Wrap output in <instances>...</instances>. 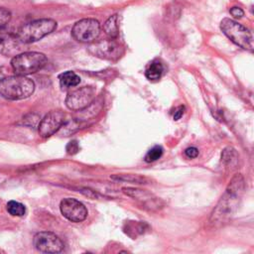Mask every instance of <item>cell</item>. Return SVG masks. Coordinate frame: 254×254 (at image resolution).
Listing matches in <instances>:
<instances>
[{
	"instance_id": "cell-1",
	"label": "cell",
	"mask_w": 254,
	"mask_h": 254,
	"mask_svg": "<svg viewBox=\"0 0 254 254\" xmlns=\"http://www.w3.org/2000/svg\"><path fill=\"white\" fill-rule=\"evenodd\" d=\"M244 188L243 177L239 174L235 175L210 215L209 220L212 224L224 223L234 214L243 194Z\"/></svg>"
},
{
	"instance_id": "cell-2",
	"label": "cell",
	"mask_w": 254,
	"mask_h": 254,
	"mask_svg": "<svg viewBox=\"0 0 254 254\" xmlns=\"http://www.w3.org/2000/svg\"><path fill=\"white\" fill-rule=\"evenodd\" d=\"M35 90V83L25 75H7L0 80V94L8 100H21Z\"/></svg>"
},
{
	"instance_id": "cell-3",
	"label": "cell",
	"mask_w": 254,
	"mask_h": 254,
	"mask_svg": "<svg viewBox=\"0 0 254 254\" xmlns=\"http://www.w3.org/2000/svg\"><path fill=\"white\" fill-rule=\"evenodd\" d=\"M57 28V22L53 19H38L29 22L19 28L15 34L23 44H30L41 40L51 34Z\"/></svg>"
},
{
	"instance_id": "cell-4",
	"label": "cell",
	"mask_w": 254,
	"mask_h": 254,
	"mask_svg": "<svg viewBox=\"0 0 254 254\" xmlns=\"http://www.w3.org/2000/svg\"><path fill=\"white\" fill-rule=\"evenodd\" d=\"M48 60L47 57L38 52H25L16 55L11 61V66L15 74L28 75L42 69Z\"/></svg>"
},
{
	"instance_id": "cell-5",
	"label": "cell",
	"mask_w": 254,
	"mask_h": 254,
	"mask_svg": "<svg viewBox=\"0 0 254 254\" xmlns=\"http://www.w3.org/2000/svg\"><path fill=\"white\" fill-rule=\"evenodd\" d=\"M220 29L234 44L244 50L253 51V36L247 28L231 19L224 18L220 22Z\"/></svg>"
},
{
	"instance_id": "cell-6",
	"label": "cell",
	"mask_w": 254,
	"mask_h": 254,
	"mask_svg": "<svg viewBox=\"0 0 254 254\" xmlns=\"http://www.w3.org/2000/svg\"><path fill=\"white\" fill-rule=\"evenodd\" d=\"M100 33V24L97 20L86 18L77 21L71 30V36L79 43H93Z\"/></svg>"
},
{
	"instance_id": "cell-7",
	"label": "cell",
	"mask_w": 254,
	"mask_h": 254,
	"mask_svg": "<svg viewBox=\"0 0 254 254\" xmlns=\"http://www.w3.org/2000/svg\"><path fill=\"white\" fill-rule=\"evenodd\" d=\"M95 97L92 86H82L69 92L65 98V105L72 111H81L88 107Z\"/></svg>"
},
{
	"instance_id": "cell-8",
	"label": "cell",
	"mask_w": 254,
	"mask_h": 254,
	"mask_svg": "<svg viewBox=\"0 0 254 254\" xmlns=\"http://www.w3.org/2000/svg\"><path fill=\"white\" fill-rule=\"evenodd\" d=\"M88 51L92 55L106 60H117L123 54V48L121 45L115 42V39L102 40L97 43H92L89 46Z\"/></svg>"
},
{
	"instance_id": "cell-9",
	"label": "cell",
	"mask_w": 254,
	"mask_h": 254,
	"mask_svg": "<svg viewBox=\"0 0 254 254\" xmlns=\"http://www.w3.org/2000/svg\"><path fill=\"white\" fill-rule=\"evenodd\" d=\"M35 248L43 253H59L64 248L62 239L53 232L42 231L34 236Z\"/></svg>"
},
{
	"instance_id": "cell-10",
	"label": "cell",
	"mask_w": 254,
	"mask_h": 254,
	"mask_svg": "<svg viewBox=\"0 0 254 254\" xmlns=\"http://www.w3.org/2000/svg\"><path fill=\"white\" fill-rule=\"evenodd\" d=\"M60 209L62 214L71 222L83 221L88 214L85 205L72 197L64 198L61 201Z\"/></svg>"
},
{
	"instance_id": "cell-11",
	"label": "cell",
	"mask_w": 254,
	"mask_h": 254,
	"mask_svg": "<svg viewBox=\"0 0 254 254\" xmlns=\"http://www.w3.org/2000/svg\"><path fill=\"white\" fill-rule=\"evenodd\" d=\"M64 113L60 110L50 111L39 124V133L43 138L54 135L64 124Z\"/></svg>"
},
{
	"instance_id": "cell-12",
	"label": "cell",
	"mask_w": 254,
	"mask_h": 254,
	"mask_svg": "<svg viewBox=\"0 0 254 254\" xmlns=\"http://www.w3.org/2000/svg\"><path fill=\"white\" fill-rule=\"evenodd\" d=\"M123 192L130 197H133L140 201L145 207L153 209L154 207L159 208L160 206V199L154 196L152 193L148 192L145 190L135 189V188H123Z\"/></svg>"
},
{
	"instance_id": "cell-13",
	"label": "cell",
	"mask_w": 254,
	"mask_h": 254,
	"mask_svg": "<svg viewBox=\"0 0 254 254\" xmlns=\"http://www.w3.org/2000/svg\"><path fill=\"white\" fill-rule=\"evenodd\" d=\"M21 42L17 38L16 35L12 34H0V53L5 56L10 55H18L17 52L19 50V44Z\"/></svg>"
},
{
	"instance_id": "cell-14",
	"label": "cell",
	"mask_w": 254,
	"mask_h": 254,
	"mask_svg": "<svg viewBox=\"0 0 254 254\" xmlns=\"http://www.w3.org/2000/svg\"><path fill=\"white\" fill-rule=\"evenodd\" d=\"M60 85L63 89H67L76 86L80 82V77L73 71L67 70L60 74Z\"/></svg>"
},
{
	"instance_id": "cell-15",
	"label": "cell",
	"mask_w": 254,
	"mask_h": 254,
	"mask_svg": "<svg viewBox=\"0 0 254 254\" xmlns=\"http://www.w3.org/2000/svg\"><path fill=\"white\" fill-rule=\"evenodd\" d=\"M103 31L109 39H116L119 35L118 15L114 14L110 16L103 24Z\"/></svg>"
},
{
	"instance_id": "cell-16",
	"label": "cell",
	"mask_w": 254,
	"mask_h": 254,
	"mask_svg": "<svg viewBox=\"0 0 254 254\" xmlns=\"http://www.w3.org/2000/svg\"><path fill=\"white\" fill-rule=\"evenodd\" d=\"M164 72L163 64L159 61L152 62L145 71V75L150 80H158L161 78Z\"/></svg>"
},
{
	"instance_id": "cell-17",
	"label": "cell",
	"mask_w": 254,
	"mask_h": 254,
	"mask_svg": "<svg viewBox=\"0 0 254 254\" xmlns=\"http://www.w3.org/2000/svg\"><path fill=\"white\" fill-rule=\"evenodd\" d=\"M113 180L116 181H120V182H126V183H131V184H148L149 179L144 177V176H140V175H131V174H121V175H115L112 176Z\"/></svg>"
},
{
	"instance_id": "cell-18",
	"label": "cell",
	"mask_w": 254,
	"mask_h": 254,
	"mask_svg": "<svg viewBox=\"0 0 254 254\" xmlns=\"http://www.w3.org/2000/svg\"><path fill=\"white\" fill-rule=\"evenodd\" d=\"M6 209L13 216H23L26 212L25 205L16 200L8 201V203L6 205Z\"/></svg>"
},
{
	"instance_id": "cell-19",
	"label": "cell",
	"mask_w": 254,
	"mask_h": 254,
	"mask_svg": "<svg viewBox=\"0 0 254 254\" xmlns=\"http://www.w3.org/2000/svg\"><path fill=\"white\" fill-rule=\"evenodd\" d=\"M221 159L226 165L231 166V165L236 164V162L238 160V155H237V153L235 152L234 149H232L230 147H227L223 150V152L221 154Z\"/></svg>"
},
{
	"instance_id": "cell-20",
	"label": "cell",
	"mask_w": 254,
	"mask_h": 254,
	"mask_svg": "<svg viewBox=\"0 0 254 254\" xmlns=\"http://www.w3.org/2000/svg\"><path fill=\"white\" fill-rule=\"evenodd\" d=\"M163 155V148L161 146H154L152 149L148 151V153L145 156V161L148 163L155 162L158 159H160Z\"/></svg>"
},
{
	"instance_id": "cell-21",
	"label": "cell",
	"mask_w": 254,
	"mask_h": 254,
	"mask_svg": "<svg viewBox=\"0 0 254 254\" xmlns=\"http://www.w3.org/2000/svg\"><path fill=\"white\" fill-rule=\"evenodd\" d=\"M147 225L145 222L142 221H134L132 223H128L127 225V230H125V232L129 235L131 232H135L134 237H136L138 234H142L145 230L144 226Z\"/></svg>"
},
{
	"instance_id": "cell-22",
	"label": "cell",
	"mask_w": 254,
	"mask_h": 254,
	"mask_svg": "<svg viewBox=\"0 0 254 254\" xmlns=\"http://www.w3.org/2000/svg\"><path fill=\"white\" fill-rule=\"evenodd\" d=\"M11 20V12L5 8H0V28L6 26Z\"/></svg>"
},
{
	"instance_id": "cell-23",
	"label": "cell",
	"mask_w": 254,
	"mask_h": 254,
	"mask_svg": "<svg viewBox=\"0 0 254 254\" xmlns=\"http://www.w3.org/2000/svg\"><path fill=\"white\" fill-rule=\"evenodd\" d=\"M78 143L75 141V140H72V141H70L67 145H66V152H67V154H69V155H73V154H75V153H77V151H78Z\"/></svg>"
},
{
	"instance_id": "cell-24",
	"label": "cell",
	"mask_w": 254,
	"mask_h": 254,
	"mask_svg": "<svg viewBox=\"0 0 254 254\" xmlns=\"http://www.w3.org/2000/svg\"><path fill=\"white\" fill-rule=\"evenodd\" d=\"M185 154L188 158H190V159L196 158L197 155H198V150L195 147H189V148L186 149Z\"/></svg>"
},
{
	"instance_id": "cell-25",
	"label": "cell",
	"mask_w": 254,
	"mask_h": 254,
	"mask_svg": "<svg viewBox=\"0 0 254 254\" xmlns=\"http://www.w3.org/2000/svg\"><path fill=\"white\" fill-rule=\"evenodd\" d=\"M230 14H231L234 18L239 19V18H241V17L244 15V12H243V10H242L241 8H239V7H232V8L230 9Z\"/></svg>"
},
{
	"instance_id": "cell-26",
	"label": "cell",
	"mask_w": 254,
	"mask_h": 254,
	"mask_svg": "<svg viewBox=\"0 0 254 254\" xmlns=\"http://www.w3.org/2000/svg\"><path fill=\"white\" fill-rule=\"evenodd\" d=\"M184 110H185V107H184V106H179V107L177 108V110L175 111V113H174V119H175V120H179V119L183 116Z\"/></svg>"
},
{
	"instance_id": "cell-27",
	"label": "cell",
	"mask_w": 254,
	"mask_h": 254,
	"mask_svg": "<svg viewBox=\"0 0 254 254\" xmlns=\"http://www.w3.org/2000/svg\"><path fill=\"white\" fill-rule=\"evenodd\" d=\"M7 71H8V70H7L5 67L0 66V80H1L3 77L7 76Z\"/></svg>"
}]
</instances>
